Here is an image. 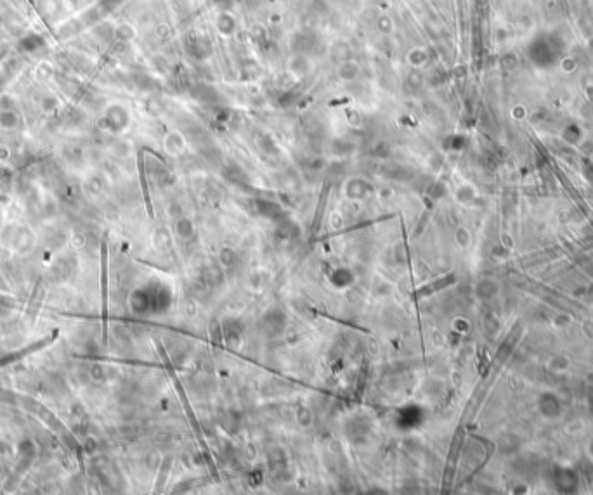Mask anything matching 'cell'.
Listing matches in <instances>:
<instances>
[{
  "label": "cell",
  "instance_id": "6da1fadb",
  "mask_svg": "<svg viewBox=\"0 0 593 495\" xmlns=\"http://www.w3.org/2000/svg\"><path fill=\"white\" fill-rule=\"evenodd\" d=\"M286 66H288V71L293 75V77L302 78L307 73H310V70H312V61H310L309 55L297 52L288 59V65Z\"/></svg>",
  "mask_w": 593,
  "mask_h": 495
},
{
  "label": "cell",
  "instance_id": "277c9868",
  "mask_svg": "<svg viewBox=\"0 0 593 495\" xmlns=\"http://www.w3.org/2000/svg\"><path fill=\"white\" fill-rule=\"evenodd\" d=\"M359 71H361V66L356 61H345L338 66L337 73L342 80H352L359 75Z\"/></svg>",
  "mask_w": 593,
  "mask_h": 495
},
{
  "label": "cell",
  "instance_id": "7a4b0ae2",
  "mask_svg": "<svg viewBox=\"0 0 593 495\" xmlns=\"http://www.w3.org/2000/svg\"><path fill=\"white\" fill-rule=\"evenodd\" d=\"M236 25H238L236 18L229 11H221L215 16V28L219 33L224 35V37H231L234 33V30H236Z\"/></svg>",
  "mask_w": 593,
  "mask_h": 495
},
{
  "label": "cell",
  "instance_id": "5b68a950",
  "mask_svg": "<svg viewBox=\"0 0 593 495\" xmlns=\"http://www.w3.org/2000/svg\"><path fill=\"white\" fill-rule=\"evenodd\" d=\"M376 28H378V31H380V33H391V31L394 30V23H392V19L389 18V16H380V18L376 19Z\"/></svg>",
  "mask_w": 593,
  "mask_h": 495
},
{
  "label": "cell",
  "instance_id": "3957f363",
  "mask_svg": "<svg viewBox=\"0 0 593 495\" xmlns=\"http://www.w3.org/2000/svg\"><path fill=\"white\" fill-rule=\"evenodd\" d=\"M406 61L411 68H423L428 63V50L421 45L411 47L406 54Z\"/></svg>",
  "mask_w": 593,
  "mask_h": 495
}]
</instances>
